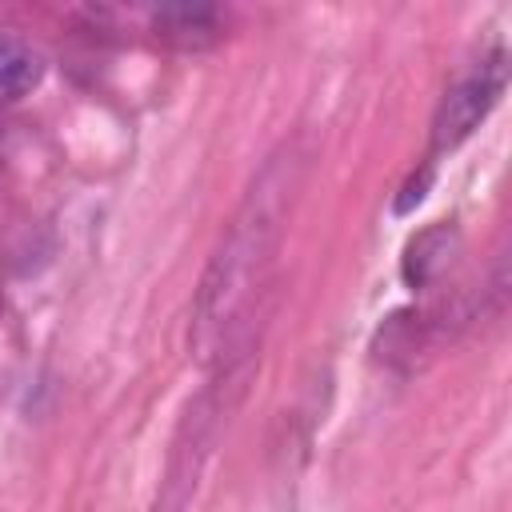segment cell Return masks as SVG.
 <instances>
[{"label": "cell", "mask_w": 512, "mask_h": 512, "mask_svg": "<svg viewBox=\"0 0 512 512\" xmlns=\"http://www.w3.org/2000/svg\"><path fill=\"white\" fill-rule=\"evenodd\" d=\"M300 176L304 152L296 140H284L260 164L200 276L192 308V352L208 372L252 368L272 308L280 248L292 204L300 196Z\"/></svg>", "instance_id": "obj_1"}, {"label": "cell", "mask_w": 512, "mask_h": 512, "mask_svg": "<svg viewBox=\"0 0 512 512\" xmlns=\"http://www.w3.org/2000/svg\"><path fill=\"white\" fill-rule=\"evenodd\" d=\"M244 380H248V368L212 372V380L188 400V408L176 424L172 448H168V464H164V480H160L152 512H184L188 508V500L200 484V472L220 440V428L228 424V412L236 408V400L244 392Z\"/></svg>", "instance_id": "obj_2"}, {"label": "cell", "mask_w": 512, "mask_h": 512, "mask_svg": "<svg viewBox=\"0 0 512 512\" xmlns=\"http://www.w3.org/2000/svg\"><path fill=\"white\" fill-rule=\"evenodd\" d=\"M508 88V56L504 48L480 56L440 100L436 116H432V156H444L452 148H460L484 120L488 112L500 104Z\"/></svg>", "instance_id": "obj_3"}, {"label": "cell", "mask_w": 512, "mask_h": 512, "mask_svg": "<svg viewBox=\"0 0 512 512\" xmlns=\"http://www.w3.org/2000/svg\"><path fill=\"white\" fill-rule=\"evenodd\" d=\"M148 32L172 48L200 52L224 36V12L212 4H164L148 12Z\"/></svg>", "instance_id": "obj_4"}, {"label": "cell", "mask_w": 512, "mask_h": 512, "mask_svg": "<svg viewBox=\"0 0 512 512\" xmlns=\"http://www.w3.org/2000/svg\"><path fill=\"white\" fill-rule=\"evenodd\" d=\"M40 76H44V56L28 40L0 32V104L24 100L40 84Z\"/></svg>", "instance_id": "obj_5"}, {"label": "cell", "mask_w": 512, "mask_h": 512, "mask_svg": "<svg viewBox=\"0 0 512 512\" xmlns=\"http://www.w3.org/2000/svg\"><path fill=\"white\" fill-rule=\"evenodd\" d=\"M452 252H456V232H452L448 224L424 228V232L408 244V252H404V280H408L412 288L432 284V280L448 268Z\"/></svg>", "instance_id": "obj_6"}, {"label": "cell", "mask_w": 512, "mask_h": 512, "mask_svg": "<svg viewBox=\"0 0 512 512\" xmlns=\"http://www.w3.org/2000/svg\"><path fill=\"white\" fill-rule=\"evenodd\" d=\"M0 308H4V296H0Z\"/></svg>", "instance_id": "obj_7"}]
</instances>
